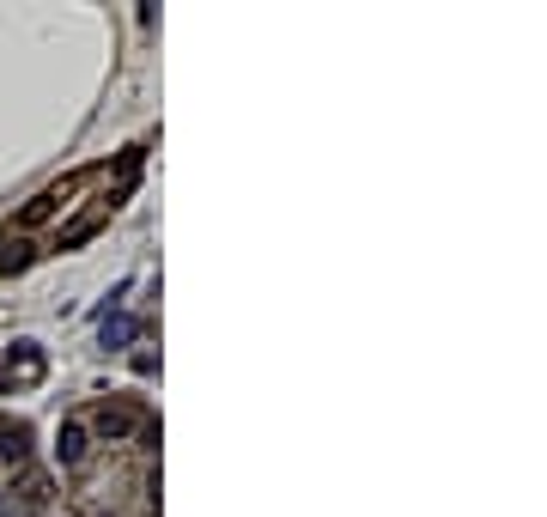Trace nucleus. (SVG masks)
Masks as SVG:
<instances>
[{
	"label": "nucleus",
	"instance_id": "1",
	"mask_svg": "<svg viewBox=\"0 0 547 517\" xmlns=\"http://www.w3.org/2000/svg\"><path fill=\"white\" fill-rule=\"evenodd\" d=\"M92 426L110 438V445H122V438H134L140 432V408H122V402H104L98 414H92Z\"/></svg>",
	"mask_w": 547,
	"mask_h": 517
},
{
	"label": "nucleus",
	"instance_id": "6",
	"mask_svg": "<svg viewBox=\"0 0 547 517\" xmlns=\"http://www.w3.org/2000/svg\"><path fill=\"white\" fill-rule=\"evenodd\" d=\"M25 262H31V256H25V244H13L7 256H0V268H7V274H13V268H25Z\"/></svg>",
	"mask_w": 547,
	"mask_h": 517
},
{
	"label": "nucleus",
	"instance_id": "7",
	"mask_svg": "<svg viewBox=\"0 0 547 517\" xmlns=\"http://www.w3.org/2000/svg\"><path fill=\"white\" fill-rule=\"evenodd\" d=\"M0 384H7V372H0Z\"/></svg>",
	"mask_w": 547,
	"mask_h": 517
},
{
	"label": "nucleus",
	"instance_id": "2",
	"mask_svg": "<svg viewBox=\"0 0 547 517\" xmlns=\"http://www.w3.org/2000/svg\"><path fill=\"white\" fill-rule=\"evenodd\" d=\"M55 451H61V463H80V457H86V426H80V420H67L61 438H55Z\"/></svg>",
	"mask_w": 547,
	"mask_h": 517
},
{
	"label": "nucleus",
	"instance_id": "4",
	"mask_svg": "<svg viewBox=\"0 0 547 517\" xmlns=\"http://www.w3.org/2000/svg\"><path fill=\"white\" fill-rule=\"evenodd\" d=\"M55 201H61V195H37V201L25 207V226H37V219H49V213H55Z\"/></svg>",
	"mask_w": 547,
	"mask_h": 517
},
{
	"label": "nucleus",
	"instance_id": "3",
	"mask_svg": "<svg viewBox=\"0 0 547 517\" xmlns=\"http://www.w3.org/2000/svg\"><path fill=\"white\" fill-rule=\"evenodd\" d=\"M25 451H31V432H25V426H0V457H7V463H25Z\"/></svg>",
	"mask_w": 547,
	"mask_h": 517
},
{
	"label": "nucleus",
	"instance_id": "5",
	"mask_svg": "<svg viewBox=\"0 0 547 517\" xmlns=\"http://www.w3.org/2000/svg\"><path fill=\"white\" fill-rule=\"evenodd\" d=\"M25 499L43 505V499H49V481H43V475H25Z\"/></svg>",
	"mask_w": 547,
	"mask_h": 517
}]
</instances>
